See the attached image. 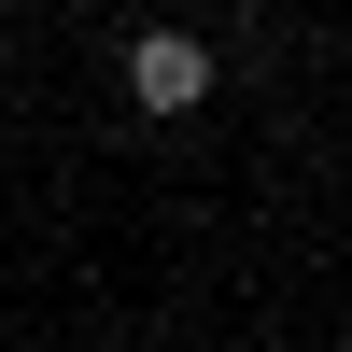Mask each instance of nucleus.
<instances>
[{"mask_svg":"<svg viewBox=\"0 0 352 352\" xmlns=\"http://www.w3.org/2000/svg\"><path fill=\"white\" fill-rule=\"evenodd\" d=\"M127 99L141 113H197L212 99V43H197V28H141L127 43Z\"/></svg>","mask_w":352,"mask_h":352,"instance_id":"1","label":"nucleus"}]
</instances>
